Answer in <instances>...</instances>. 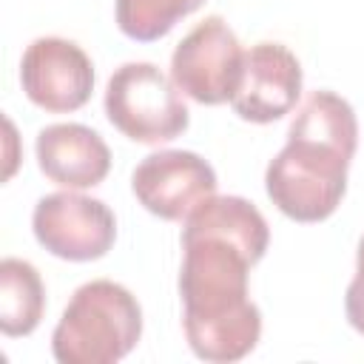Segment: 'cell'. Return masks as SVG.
<instances>
[{
  "mask_svg": "<svg viewBox=\"0 0 364 364\" xmlns=\"http://www.w3.org/2000/svg\"><path fill=\"white\" fill-rule=\"evenodd\" d=\"M31 228L37 242L57 259H102L117 239V219L102 199L74 191L48 193L34 205Z\"/></svg>",
  "mask_w": 364,
  "mask_h": 364,
  "instance_id": "6",
  "label": "cell"
},
{
  "mask_svg": "<svg viewBox=\"0 0 364 364\" xmlns=\"http://www.w3.org/2000/svg\"><path fill=\"white\" fill-rule=\"evenodd\" d=\"M105 114L119 134L142 145L171 142L191 122L176 82L154 63H125L111 74Z\"/></svg>",
  "mask_w": 364,
  "mask_h": 364,
  "instance_id": "4",
  "label": "cell"
},
{
  "mask_svg": "<svg viewBox=\"0 0 364 364\" xmlns=\"http://www.w3.org/2000/svg\"><path fill=\"white\" fill-rule=\"evenodd\" d=\"M131 191L154 216L182 222L216 193V173L193 151H156L134 168Z\"/></svg>",
  "mask_w": 364,
  "mask_h": 364,
  "instance_id": "7",
  "label": "cell"
},
{
  "mask_svg": "<svg viewBox=\"0 0 364 364\" xmlns=\"http://www.w3.org/2000/svg\"><path fill=\"white\" fill-rule=\"evenodd\" d=\"M26 97L51 114H68L88 102L94 91L91 57L65 37H37L20 60Z\"/></svg>",
  "mask_w": 364,
  "mask_h": 364,
  "instance_id": "8",
  "label": "cell"
},
{
  "mask_svg": "<svg viewBox=\"0 0 364 364\" xmlns=\"http://www.w3.org/2000/svg\"><path fill=\"white\" fill-rule=\"evenodd\" d=\"M205 0H117V26L125 37L154 43Z\"/></svg>",
  "mask_w": 364,
  "mask_h": 364,
  "instance_id": "12",
  "label": "cell"
},
{
  "mask_svg": "<svg viewBox=\"0 0 364 364\" xmlns=\"http://www.w3.org/2000/svg\"><path fill=\"white\" fill-rule=\"evenodd\" d=\"M267 245L264 216L242 196L213 193L185 219L179 293L193 355L228 364L259 344L262 313L247 296V276Z\"/></svg>",
  "mask_w": 364,
  "mask_h": 364,
  "instance_id": "1",
  "label": "cell"
},
{
  "mask_svg": "<svg viewBox=\"0 0 364 364\" xmlns=\"http://www.w3.org/2000/svg\"><path fill=\"white\" fill-rule=\"evenodd\" d=\"M245 51L233 28L210 14L193 26L171 57V80L182 94L202 105L230 102L242 77Z\"/></svg>",
  "mask_w": 364,
  "mask_h": 364,
  "instance_id": "5",
  "label": "cell"
},
{
  "mask_svg": "<svg viewBox=\"0 0 364 364\" xmlns=\"http://www.w3.org/2000/svg\"><path fill=\"white\" fill-rule=\"evenodd\" d=\"M34 151L40 171L68 191L94 188L111 171V151L105 139L80 122H57L43 128Z\"/></svg>",
  "mask_w": 364,
  "mask_h": 364,
  "instance_id": "10",
  "label": "cell"
},
{
  "mask_svg": "<svg viewBox=\"0 0 364 364\" xmlns=\"http://www.w3.org/2000/svg\"><path fill=\"white\" fill-rule=\"evenodd\" d=\"M301 94V65L282 43H256L245 51L242 77L230 97L233 111L247 122H273L290 114Z\"/></svg>",
  "mask_w": 364,
  "mask_h": 364,
  "instance_id": "9",
  "label": "cell"
},
{
  "mask_svg": "<svg viewBox=\"0 0 364 364\" xmlns=\"http://www.w3.org/2000/svg\"><path fill=\"white\" fill-rule=\"evenodd\" d=\"M355 145L358 119L353 105L333 91H313L296 111L284 148L267 165L270 202L296 222L333 216L347 191Z\"/></svg>",
  "mask_w": 364,
  "mask_h": 364,
  "instance_id": "2",
  "label": "cell"
},
{
  "mask_svg": "<svg viewBox=\"0 0 364 364\" xmlns=\"http://www.w3.org/2000/svg\"><path fill=\"white\" fill-rule=\"evenodd\" d=\"M142 336V307L117 282L94 279L74 290L54 333L51 353L60 364H114Z\"/></svg>",
  "mask_w": 364,
  "mask_h": 364,
  "instance_id": "3",
  "label": "cell"
},
{
  "mask_svg": "<svg viewBox=\"0 0 364 364\" xmlns=\"http://www.w3.org/2000/svg\"><path fill=\"white\" fill-rule=\"evenodd\" d=\"M46 310V287L31 262H0V330L9 338H20L37 330Z\"/></svg>",
  "mask_w": 364,
  "mask_h": 364,
  "instance_id": "11",
  "label": "cell"
},
{
  "mask_svg": "<svg viewBox=\"0 0 364 364\" xmlns=\"http://www.w3.org/2000/svg\"><path fill=\"white\" fill-rule=\"evenodd\" d=\"M344 313L353 330L364 336V236L358 242V256H355V276L344 293Z\"/></svg>",
  "mask_w": 364,
  "mask_h": 364,
  "instance_id": "13",
  "label": "cell"
}]
</instances>
